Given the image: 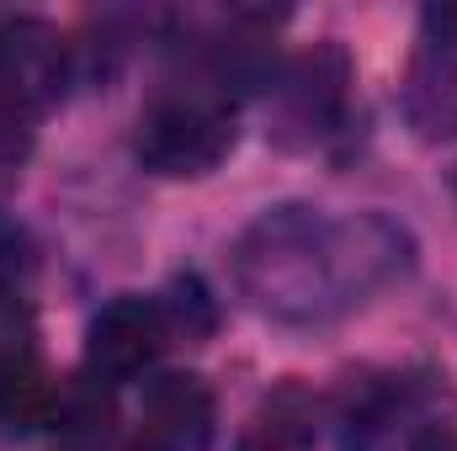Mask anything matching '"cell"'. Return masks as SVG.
Returning a JSON list of instances; mask_svg holds the SVG:
<instances>
[{"label":"cell","mask_w":457,"mask_h":451,"mask_svg":"<svg viewBox=\"0 0 457 451\" xmlns=\"http://www.w3.org/2000/svg\"><path fill=\"white\" fill-rule=\"evenodd\" d=\"M213 447V393L192 372H170L144 398L138 451H208Z\"/></svg>","instance_id":"5"},{"label":"cell","mask_w":457,"mask_h":451,"mask_svg":"<svg viewBox=\"0 0 457 451\" xmlns=\"http://www.w3.org/2000/svg\"><path fill=\"white\" fill-rule=\"evenodd\" d=\"M154 303H160V319H165V340L203 345V340L219 330V303H213V292H208V282L197 271L170 276V287Z\"/></svg>","instance_id":"10"},{"label":"cell","mask_w":457,"mask_h":451,"mask_svg":"<svg viewBox=\"0 0 457 451\" xmlns=\"http://www.w3.org/2000/svg\"><path fill=\"white\" fill-rule=\"evenodd\" d=\"M165 345V319H160V303L154 298H138V292H122L107 308H96L91 330H86V377L117 388V382H133Z\"/></svg>","instance_id":"3"},{"label":"cell","mask_w":457,"mask_h":451,"mask_svg":"<svg viewBox=\"0 0 457 451\" xmlns=\"http://www.w3.org/2000/svg\"><path fill=\"white\" fill-rule=\"evenodd\" d=\"M32 138H37V107L0 70V170H16L32 154Z\"/></svg>","instance_id":"11"},{"label":"cell","mask_w":457,"mask_h":451,"mask_svg":"<svg viewBox=\"0 0 457 451\" xmlns=\"http://www.w3.org/2000/svg\"><path fill=\"white\" fill-rule=\"evenodd\" d=\"M138 165L170 181L219 170L234 149V117L219 96H160L138 117Z\"/></svg>","instance_id":"2"},{"label":"cell","mask_w":457,"mask_h":451,"mask_svg":"<svg viewBox=\"0 0 457 451\" xmlns=\"http://www.w3.org/2000/svg\"><path fill=\"white\" fill-rule=\"evenodd\" d=\"M404 112H410V122H415L426 138H453L457 133V64H453V53L426 48V53L410 64Z\"/></svg>","instance_id":"8"},{"label":"cell","mask_w":457,"mask_h":451,"mask_svg":"<svg viewBox=\"0 0 457 451\" xmlns=\"http://www.w3.org/2000/svg\"><path fill=\"white\" fill-rule=\"evenodd\" d=\"M345 86H351V59L336 43L309 48L277 86V112H282V138L287 144H314L325 138L345 107Z\"/></svg>","instance_id":"4"},{"label":"cell","mask_w":457,"mask_h":451,"mask_svg":"<svg viewBox=\"0 0 457 451\" xmlns=\"http://www.w3.org/2000/svg\"><path fill=\"white\" fill-rule=\"evenodd\" d=\"M420 27H426V37H431V48H442V53H453V48H457V0H453V5H426V16H420Z\"/></svg>","instance_id":"12"},{"label":"cell","mask_w":457,"mask_h":451,"mask_svg":"<svg viewBox=\"0 0 457 451\" xmlns=\"http://www.w3.org/2000/svg\"><path fill=\"white\" fill-rule=\"evenodd\" d=\"M415 260L410 228L383 213L325 218L320 208H266L234 239V282L245 303L277 324H320L356 308Z\"/></svg>","instance_id":"1"},{"label":"cell","mask_w":457,"mask_h":451,"mask_svg":"<svg viewBox=\"0 0 457 451\" xmlns=\"http://www.w3.org/2000/svg\"><path fill=\"white\" fill-rule=\"evenodd\" d=\"M0 70L5 80L43 112L48 102L64 96V80H70V43L37 21V16H16L0 27Z\"/></svg>","instance_id":"6"},{"label":"cell","mask_w":457,"mask_h":451,"mask_svg":"<svg viewBox=\"0 0 457 451\" xmlns=\"http://www.w3.org/2000/svg\"><path fill=\"white\" fill-rule=\"evenodd\" d=\"M59 409V382L43 372L32 350L0 361V425L5 430H43L54 425Z\"/></svg>","instance_id":"9"},{"label":"cell","mask_w":457,"mask_h":451,"mask_svg":"<svg viewBox=\"0 0 457 451\" xmlns=\"http://www.w3.org/2000/svg\"><path fill=\"white\" fill-rule=\"evenodd\" d=\"M314 441H320L314 393L303 382H282L250 409L234 451H314Z\"/></svg>","instance_id":"7"}]
</instances>
